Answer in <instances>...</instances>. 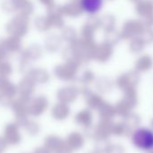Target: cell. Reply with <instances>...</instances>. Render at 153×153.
Wrapping results in <instances>:
<instances>
[{
  "instance_id": "obj_1",
  "label": "cell",
  "mask_w": 153,
  "mask_h": 153,
  "mask_svg": "<svg viewBox=\"0 0 153 153\" xmlns=\"http://www.w3.org/2000/svg\"><path fill=\"white\" fill-rule=\"evenodd\" d=\"M49 101L44 96H37L31 98L27 102V113L28 116L37 117L41 116L48 108Z\"/></svg>"
},
{
  "instance_id": "obj_2",
  "label": "cell",
  "mask_w": 153,
  "mask_h": 153,
  "mask_svg": "<svg viewBox=\"0 0 153 153\" xmlns=\"http://www.w3.org/2000/svg\"><path fill=\"white\" fill-rule=\"evenodd\" d=\"M29 100L19 98L15 100H13L11 105L12 110L15 117V123L22 126L23 123L28 119V113H27V102Z\"/></svg>"
},
{
  "instance_id": "obj_3",
  "label": "cell",
  "mask_w": 153,
  "mask_h": 153,
  "mask_svg": "<svg viewBox=\"0 0 153 153\" xmlns=\"http://www.w3.org/2000/svg\"><path fill=\"white\" fill-rule=\"evenodd\" d=\"M134 144L142 150H151L153 148V133L148 129H139L133 134Z\"/></svg>"
},
{
  "instance_id": "obj_4",
  "label": "cell",
  "mask_w": 153,
  "mask_h": 153,
  "mask_svg": "<svg viewBox=\"0 0 153 153\" xmlns=\"http://www.w3.org/2000/svg\"><path fill=\"white\" fill-rule=\"evenodd\" d=\"M19 126L15 123H9L5 126L4 129V137L3 139L7 145L14 146L21 143L22 135L19 131Z\"/></svg>"
},
{
  "instance_id": "obj_5",
  "label": "cell",
  "mask_w": 153,
  "mask_h": 153,
  "mask_svg": "<svg viewBox=\"0 0 153 153\" xmlns=\"http://www.w3.org/2000/svg\"><path fill=\"white\" fill-rule=\"evenodd\" d=\"M77 67L78 65L74 63L68 62L67 64H64L62 65H58L55 68L54 74L56 77L60 80L66 82L73 81L77 76Z\"/></svg>"
},
{
  "instance_id": "obj_6",
  "label": "cell",
  "mask_w": 153,
  "mask_h": 153,
  "mask_svg": "<svg viewBox=\"0 0 153 153\" xmlns=\"http://www.w3.org/2000/svg\"><path fill=\"white\" fill-rule=\"evenodd\" d=\"M80 91L75 86H66L60 89L57 92V98L60 102L70 104L76 101L79 96Z\"/></svg>"
},
{
  "instance_id": "obj_7",
  "label": "cell",
  "mask_w": 153,
  "mask_h": 153,
  "mask_svg": "<svg viewBox=\"0 0 153 153\" xmlns=\"http://www.w3.org/2000/svg\"><path fill=\"white\" fill-rule=\"evenodd\" d=\"M65 143L66 145L69 147V149L71 150L72 152L78 151L83 148L85 144V138L81 133L73 132L68 135L67 139L65 140Z\"/></svg>"
},
{
  "instance_id": "obj_8",
  "label": "cell",
  "mask_w": 153,
  "mask_h": 153,
  "mask_svg": "<svg viewBox=\"0 0 153 153\" xmlns=\"http://www.w3.org/2000/svg\"><path fill=\"white\" fill-rule=\"evenodd\" d=\"M51 117L57 121L66 120L70 115V108L68 104L59 102L51 108Z\"/></svg>"
},
{
  "instance_id": "obj_9",
  "label": "cell",
  "mask_w": 153,
  "mask_h": 153,
  "mask_svg": "<svg viewBox=\"0 0 153 153\" xmlns=\"http://www.w3.org/2000/svg\"><path fill=\"white\" fill-rule=\"evenodd\" d=\"M78 3L82 11L90 15L96 14L104 5V0H79Z\"/></svg>"
},
{
  "instance_id": "obj_10",
  "label": "cell",
  "mask_w": 153,
  "mask_h": 153,
  "mask_svg": "<svg viewBox=\"0 0 153 153\" xmlns=\"http://www.w3.org/2000/svg\"><path fill=\"white\" fill-rule=\"evenodd\" d=\"M34 89H35V83L32 81L31 78L26 77L23 80H22L21 82L19 83L17 87V91L20 93L21 98L30 100L32 94L34 91Z\"/></svg>"
},
{
  "instance_id": "obj_11",
  "label": "cell",
  "mask_w": 153,
  "mask_h": 153,
  "mask_svg": "<svg viewBox=\"0 0 153 153\" xmlns=\"http://www.w3.org/2000/svg\"><path fill=\"white\" fill-rule=\"evenodd\" d=\"M43 146L46 147L49 151H50L51 152H55L57 151H59L60 148H62L66 143L64 140H62L61 138H60L57 135L54 134H50L45 137L44 141H43Z\"/></svg>"
},
{
  "instance_id": "obj_12",
  "label": "cell",
  "mask_w": 153,
  "mask_h": 153,
  "mask_svg": "<svg viewBox=\"0 0 153 153\" xmlns=\"http://www.w3.org/2000/svg\"><path fill=\"white\" fill-rule=\"evenodd\" d=\"M17 87L5 77L0 76V95L13 99L17 93Z\"/></svg>"
},
{
  "instance_id": "obj_13",
  "label": "cell",
  "mask_w": 153,
  "mask_h": 153,
  "mask_svg": "<svg viewBox=\"0 0 153 153\" xmlns=\"http://www.w3.org/2000/svg\"><path fill=\"white\" fill-rule=\"evenodd\" d=\"M92 113L88 109H82L79 112H78L75 116V123L82 127H90L92 124Z\"/></svg>"
},
{
  "instance_id": "obj_14",
  "label": "cell",
  "mask_w": 153,
  "mask_h": 153,
  "mask_svg": "<svg viewBox=\"0 0 153 153\" xmlns=\"http://www.w3.org/2000/svg\"><path fill=\"white\" fill-rule=\"evenodd\" d=\"M29 78H31L34 83H46L49 81L50 76L45 70L38 69L31 71L29 74Z\"/></svg>"
},
{
  "instance_id": "obj_15",
  "label": "cell",
  "mask_w": 153,
  "mask_h": 153,
  "mask_svg": "<svg viewBox=\"0 0 153 153\" xmlns=\"http://www.w3.org/2000/svg\"><path fill=\"white\" fill-rule=\"evenodd\" d=\"M23 127V129L25 130V132L31 135V136H35V135H38L41 132V126L40 125L33 121V120H30V119H27L23 125L22 126Z\"/></svg>"
},
{
  "instance_id": "obj_16",
  "label": "cell",
  "mask_w": 153,
  "mask_h": 153,
  "mask_svg": "<svg viewBox=\"0 0 153 153\" xmlns=\"http://www.w3.org/2000/svg\"><path fill=\"white\" fill-rule=\"evenodd\" d=\"M81 11L82 9L79 5V3L78 4L71 3V4L65 5L63 8H61V13L64 12L67 15H71V16H74L75 14L78 15V13H81Z\"/></svg>"
},
{
  "instance_id": "obj_17",
  "label": "cell",
  "mask_w": 153,
  "mask_h": 153,
  "mask_svg": "<svg viewBox=\"0 0 153 153\" xmlns=\"http://www.w3.org/2000/svg\"><path fill=\"white\" fill-rule=\"evenodd\" d=\"M12 72L11 66L9 65H7L6 63L4 62H0V76L2 77H6L8 76Z\"/></svg>"
},
{
  "instance_id": "obj_18",
  "label": "cell",
  "mask_w": 153,
  "mask_h": 153,
  "mask_svg": "<svg viewBox=\"0 0 153 153\" xmlns=\"http://www.w3.org/2000/svg\"><path fill=\"white\" fill-rule=\"evenodd\" d=\"M33 153H52L50 151H49L46 147L41 146V147H38L34 150Z\"/></svg>"
},
{
  "instance_id": "obj_19",
  "label": "cell",
  "mask_w": 153,
  "mask_h": 153,
  "mask_svg": "<svg viewBox=\"0 0 153 153\" xmlns=\"http://www.w3.org/2000/svg\"><path fill=\"white\" fill-rule=\"evenodd\" d=\"M54 153H72V151L69 149V147L65 144L62 148H60L59 151L55 152Z\"/></svg>"
},
{
  "instance_id": "obj_20",
  "label": "cell",
  "mask_w": 153,
  "mask_h": 153,
  "mask_svg": "<svg viewBox=\"0 0 153 153\" xmlns=\"http://www.w3.org/2000/svg\"><path fill=\"white\" fill-rule=\"evenodd\" d=\"M6 147H7L6 143L5 142V140H4L3 138H1V137H0V153H2L3 152H5V149H6Z\"/></svg>"
},
{
  "instance_id": "obj_21",
  "label": "cell",
  "mask_w": 153,
  "mask_h": 153,
  "mask_svg": "<svg viewBox=\"0 0 153 153\" xmlns=\"http://www.w3.org/2000/svg\"><path fill=\"white\" fill-rule=\"evenodd\" d=\"M43 4H45V5H47V6H50V5H51L52 6V1L53 0H40Z\"/></svg>"
}]
</instances>
